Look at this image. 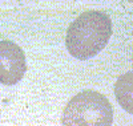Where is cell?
Instances as JSON below:
<instances>
[{
    "instance_id": "cell-4",
    "label": "cell",
    "mask_w": 133,
    "mask_h": 126,
    "mask_svg": "<svg viewBox=\"0 0 133 126\" xmlns=\"http://www.w3.org/2000/svg\"><path fill=\"white\" fill-rule=\"evenodd\" d=\"M115 96L118 105L133 116V71L117 78L115 84Z\"/></svg>"
},
{
    "instance_id": "cell-2",
    "label": "cell",
    "mask_w": 133,
    "mask_h": 126,
    "mask_svg": "<svg viewBox=\"0 0 133 126\" xmlns=\"http://www.w3.org/2000/svg\"><path fill=\"white\" fill-rule=\"evenodd\" d=\"M113 109L109 100L98 92L84 90L75 94L65 105L63 126H110Z\"/></svg>"
},
{
    "instance_id": "cell-1",
    "label": "cell",
    "mask_w": 133,
    "mask_h": 126,
    "mask_svg": "<svg viewBox=\"0 0 133 126\" xmlns=\"http://www.w3.org/2000/svg\"><path fill=\"white\" fill-rule=\"evenodd\" d=\"M112 35V21L100 11L81 13L69 25L65 36L68 52L79 60H87L101 52Z\"/></svg>"
},
{
    "instance_id": "cell-3",
    "label": "cell",
    "mask_w": 133,
    "mask_h": 126,
    "mask_svg": "<svg viewBox=\"0 0 133 126\" xmlns=\"http://www.w3.org/2000/svg\"><path fill=\"white\" fill-rule=\"evenodd\" d=\"M27 72L25 54L17 44L9 40L0 41V84L15 85Z\"/></svg>"
}]
</instances>
